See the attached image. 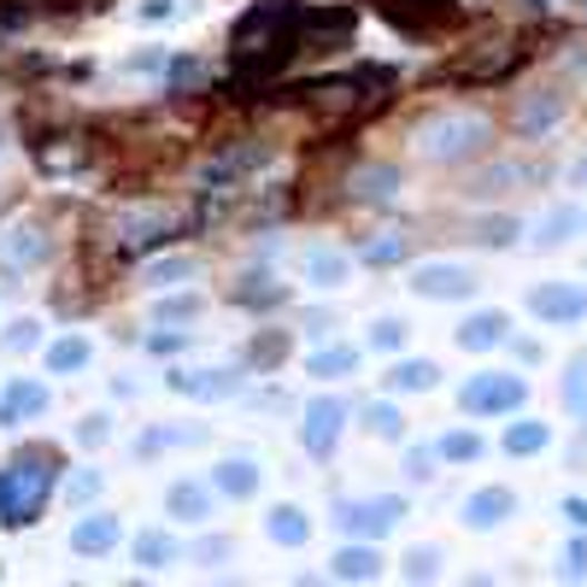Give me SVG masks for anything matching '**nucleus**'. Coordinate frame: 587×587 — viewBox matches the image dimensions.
Listing matches in <instances>:
<instances>
[{"mask_svg": "<svg viewBox=\"0 0 587 587\" xmlns=\"http://www.w3.org/2000/svg\"><path fill=\"white\" fill-rule=\"evenodd\" d=\"M195 259H188V253H171V259H153V265H147L141 270V282H153V288H171V282H188V277H195Z\"/></svg>", "mask_w": 587, "mask_h": 587, "instance_id": "36", "label": "nucleus"}, {"mask_svg": "<svg viewBox=\"0 0 587 587\" xmlns=\"http://www.w3.org/2000/svg\"><path fill=\"white\" fill-rule=\"evenodd\" d=\"M523 400H529V382L511 376V370H481L458 388V411H470V417H506Z\"/></svg>", "mask_w": 587, "mask_h": 587, "instance_id": "4", "label": "nucleus"}, {"mask_svg": "<svg viewBox=\"0 0 587 587\" xmlns=\"http://www.w3.org/2000/svg\"><path fill=\"white\" fill-rule=\"evenodd\" d=\"M306 277L318 288H341L347 282V253H335V247H311V253H306Z\"/></svg>", "mask_w": 587, "mask_h": 587, "instance_id": "31", "label": "nucleus"}, {"mask_svg": "<svg viewBox=\"0 0 587 587\" xmlns=\"http://www.w3.org/2000/svg\"><path fill=\"white\" fill-rule=\"evenodd\" d=\"M206 311V294H165L153 306V324H195Z\"/></svg>", "mask_w": 587, "mask_h": 587, "instance_id": "33", "label": "nucleus"}, {"mask_svg": "<svg viewBox=\"0 0 587 587\" xmlns=\"http://www.w3.org/2000/svg\"><path fill=\"white\" fill-rule=\"evenodd\" d=\"M564 406L587 411V365H570V376H564Z\"/></svg>", "mask_w": 587, "mask_h": 587, "instance_id": "46", "label": "nucleus"}, {"mask_svg": "<svg viewBox=\"0 0 587 587\" xmlns=\"http://www.w3.org/2000/svg\"><path fill=\"white\" fill-rule=\"evenodd\" d=\"M77 440H82V447H107V440H112V429H107V417H82V424H77Z\"/></svg>", "mask_w": 587, "mask_h": 587, "instance_id": "48", "label": "nucleus"}, {"mask_svg": "<svg viewBox=\"0 0 587 587\" xmlns=\"http://www.w3.org/2000/svg\"><path fill=\"white\" fill-rule=\"evenodd\" d=\"M165 388L182 400H236L241 394V370H165Z\"/></svg>", "mask_w": 587, "mask_h": 587, "instance_id": "12", "label": "nucleus"}, {"mask_svg": "<svg viewBox=\"0 0 587 587\" xmlns=\"http://www.w3.org/2000/svg\"><path fill=\"white\" fill-rule=\"evenodd\" d=\"M53 465L59 458L48 447H30L0 470V523H7V529H30L41 517V506L53 499V476H59Z\"/></svg>", "mask_w": 587, "mask_h": 587, "instance_id": "1", "label": "nucleus"}, {"mask_svg": "<svg viewBox=\"0 0 587 587\" xmlns=\"http://www.w3.org/2000/svg\"><path fill=\"white\" fill-rule=\"evenodd\" d=\"M411 294H424V300H470V294H476V270L452 265V259L411 265Z\"/></svg>", "mask_w": 587, "mask_h": 587, "instance_id": "8", "label": "nucleus"}, {"mask_svg": "<svg viewBox=\"0 0 587 587\" xmlns=\"http://www.w3.org/2000/svg\"><path fill=\"white\" fill-rule=\"evenodd\" d=\"M7 406H12V417H18V424H30V417H41V411L53 406V394L41 388V382H30V376H18V382L7 388Z\"/></svg>", "mask_w": 587, "mask_h": 587, "instance_id": "29", "label": "nucleus"}, {"mask_svg": "<svg viewBox=\"0 0 587 587\" xmlns=\"http://www.w3.org/2000/svg\"><path fill=\"white\" fill-rule=\"evenodd\" d=\"M547 440H553V429H547V424L523 417V424H511V429H506V452H511V458H529V452L547 447Z\"/></svg>", "mask_w": 587, "mask_h": 587, "instance_id": "34", "label": "nucleus"}, {"mask_svg": "<svg viewBox=\"0 0 587 587\" xmlns=\"http://www.w3.org/2000/svg\"><path fill=\"white\" fill-rule=\"evenodd\" d=\"M118 540H123V523L112 511H89V517L71 523V553L77 558H107V553H118Z\"/></svg>", "mask_w": 587, "mask_h": 587, "instance_id": "14", "label": "nucleus"}, {"mask_svg": "<svg viewBox=\"0 0 587 587\" xmlns=\"http://www.w3.org/2000/svg\"><path fill=\"white\" fill-rule=\"evenodd\" d=\"M89 359H94V347L82 341V335H59V341L48 347V370H53V376H77V370H89Z\"/></svg>", "mask_w": 587, "mask_h": 587, "instance_id": "28", "label": "nucleus"}, {"mask_svg": "<svg viewBox=\"0 0 587 587\" xmlns=\"http://www.w3.org/2000/svg\"><path fill=\"white\" fill-rule=\"evenodd\" d=\"M447 465H476L481 458V435H470V429H452V435H440V447H435Z\"/></svg>", "mask_w": 587, "mask_h": 587, "instance_id": "38", "label": "nucleus"}, {"mask_svg": "<svg viewBox=\"0 0 587 587\" xmlns=\"http://www.w3.org/2000/svg\"><path fill=\"white\" fill-rule=\"evenodd\" d=\"M130 558L141 564V570H171V564L182 558V547H177V535H165V529H141L130 540Z\"/></svg>", "mask_w": 587, "mask_h": 587, "instance_id": "23", "label": "nucleus"}, {"mask_svg": "<svg viewBox=\"0 0 587 587\" xmlns=\"http://www.w3.org/2000/svg\"><path fill=\"white\" fill-rule=\"evenodd\" d=\"M435 570H440V553H435V547H411V553L400 558V576H406V581H429Z\"/></svg>", "mask_w": 587, "mask_h": 587, "instance_id": "42", "label": "nucleus"}, {"mask_svg": "<svg viewBox=\"0 0 587 587\" xmlns=\"http://www.w3.org/2000/svg\"><path fill=\"white\" fill-rule=\"evenodd\" d=\"M265 535L270 540H277V547H306V540H311V517L300 511V506H270L265 511Z\"/></svg>", "mask_w": 587, "mask_h": 587, "instance_id": "24", "label": "nucleus"}, {"mask_svg": "<svg viewBox=\"0 0 587 587\" xmlns=\"http://www.w3.org/2000/svg\"><path fill=\"white\" fill-rule=\"evenodd\" d=\"M165 511L182 517V523H206L212 517V488H206V481H171V488H165Z\"/></svg>", "mask_w": 587, "mask_h": 587, "instance_id": "21", "label": "nucleus"}, {"mask_svg": "<svg viewBox=\"0 0 587 587\" xmlns=\"http://www.w3.org/2000/svg\"><path fill=\"white\" fill-rule=\"evenodd\" d=\"M564 107H570V100H564V89H535V94L511 112V130H517V136H547L553 123L564 118Z\"/></svg>", "mask_w": 587, "mask_h": 587, "instance_id": "17", "label": "nucleus"}, {"mask_svg": "<svg viewBox=\"0 0 587 587\" xmlns=\"http://www.w3.org/2000/svg\"><path fill=\"white\" fill-rule=\"evenodd\" d=\"M506 335H511L506 311H476V318L458 324V347L465 352H494V347H506Z\"/></svg>", "mask_w": 587, "mask_h": 587, "instance_id": "19", "label": "nucleus"}, {"mask_svg": "<svg viewBox=\"0 0 587 587\" xmlns=\"http://www.w3.org/2000/svg\"><path fill=\"white\" fill-rule=\"evenodd\" d=\"M417 153H424L429 165H465L476 153H488V141H494V123L488 118H476V112H435L417 123Z\"/></svg>", "mask_w": 587, "mask_h": 587, "instance_id": "2", "label": "nucleus"}, {"mask_svg": "<svg viewBox=\"0 0 587 587\" xmlns=\"http://www.w3.org/2000/svg\"><path fill=\"white\" fill-rule=\"evenodd\" d=\"M200 59H171V66H165V82H171V94H188V89H200Z\"/></svg>", "mask_w": 587, "mask_h": 587, "instance_id": "43", "label": "nucleus"}, {"mask_svg": "<svg viewBox=\"0 0 587 587\" xmlns=\"http://www.w3.org/2000/svg\"><path fill=\"white\" fill-rule=\"evenodd\" d=\"M329 576L335 581H376L382 576V553H376V540H352V547H341L335 564H329Z\"/></svg>", "mask_w": 587, "mask_h": 587, "instance_id": "20", "label": "nucleus"}, {"mask_svg": "<svg viewBox=\"0 0 587 587\" xmlns=\"http://www.w3.org/2000/svg\"><path fill=\"white\" fill-rule=\"evenodd\" d=\"M30 159H36V171H48V177H71V171H82V165L94 159V141L82 130L41 136V141H30Z\"/></svg>", "mask_w": 587, "mask_h": 587, "instance_id": "10", "label": "nucleus"}, {"mask_svg": "<svg viewBox=\"0 0 587 587\" xmlns=\"http://www.w3.org/2000/svg\"><path fill=\"white\" fill-rule=\"evenodd\" d=\"M147 347H153V352H182V347H188V335H182V329H177V335H153Z\"/></svg>", "mask_w": 587, "mask_h": 587, "instance_id": "50", "label": "nucleus"}, {"mask_svg": "<svg viewBox=\"0 0 587 587\" xmlns=\"http://www.w3.org/2000/svg\"><path fill=\"white\" fill-rule=\"evenodd\" d=\"M171 12H177V0H147V7H141L147 24H159V18H171Z\"/></svg>", "mask_w": 587, "mask_h": 587, "instance_id": "51", "label": "nucleus"}, {"mask_svg": "<svg viewBox=\"0 0 587 587\" xmlns=\"http://www.w3.org/2000/svg\"><path fill=\"white\" fill-rule=\"evenodd\" d=\"M48 253H53V241H48V229H41V223H18V229L0 236V259H7L12 270L48 265Z\"/></svg>", "mask_w": 587, "mask_h": 587, "instance_id": "18", "label": "nucleus"}, {"mask_svg": "<svg viewBox=\"0 0 587 587\" xmlns=\"http://www.w3.org/2000/svg\"><path fill=\"white\" fill-rule=\"evenodd\" d=\"M229 300H236V306H282L288 300V282L265 277V270H247V277L229 288Z\"/></svg>", "mask_w": 587, "mask_h": 587, "instance_id": "25", "label": "nucleus"}, {"mask_svg": "<svg viewBox=\"0 0 587 587\" xmlns=\"http://www.w3.org/2000/svg\"><path fill=\"white\" fill-rule=\"evenodd\" d=\"M564 570H570V576H581V570H587V547H581V540H576L570 553H564Z\"/></svg>", "mask_w": 587, "mask_h": 587, "instance_id": "52", "label": "nucleus"}, {"mask_svg": "<svg viewBox=\"0 0 587 587\" xmlns=\"http://www.w3.org/2000/svg\"><path fill=\"white\" fill-rule=\"evenodd\" d=\"M406 517V499L400 494H376V499H341L335 506V523L352 535V540H382L394 523Z\"/></svg>", "mask_w": 587, "mask_h": 587, "instance_id": "5", "label": "nucleus"}, {"mask_svg": "<svg viewBox=\"0 0 587 587\" xmlns=\"http://www.w3.org/2000/svg\"><path fill=\"white\" fill-rule=\"evenodd\" d=\"M529 311L540 324H581L587 318V288L581 282H540L529 294Z\"/></svg>", "mask_w": 587, "mask_h": 587, "instance_id": "13", "label": "nucleus"}, {"mask_svg": "<svg viewBox=\"0 0 587 587\" xmlns=\"http://www.w3.org/2000/svg\"><path fill=\"white\" fill-rule=\"evenodd\" d=\"M435 382H440V365L435 359H400V365L388 370V388L394 394H429Z\"/></svg>", "mask_w": 587, "mask_h": 587, "instance_id": "26", "label": "nucleus"}, {"mask_svg": "<svg viewBox=\"0 0 587 587\" xmlns=\"http://www.w3.org/2000/svg\"><path fill=\"white\" fill-rule=\"evenodd\" d=\"M576 182H581V188H587V159H581V165H576Z\"/></svg>", "mask_w": 587, "mask_h": 587, "instance_id": "55", "label": "nucleus"}, {"mask_svg": "<svg viewBox=\"0 0 587 587\" xmlns=\"http://www.w3.org/2000/svg\"><path fill=\"white\" fill-rule=\"evenodd\" d=\"M159 66H165L159 53H136V59H130V71H159Z\"/></svg>", "mask_w": 587, "mask_h": 587, "instance_id": "54", "label": "nucleus"}, {"mask_svg": "<svg viewBox=\"0 0 587 587\" xmlns=\"http://www.w3.org/2000/svg\"><path fill=\"white\" fill-rule=\"evenodd\" d=\"M352 24H359V12L352 7H318V12H306L300 18V53H335V48H347L352 41Z\"/></svg>", "mask_w": 587, "mask_h": 587, "instance_id": "11", "label": "nucleus"}, {"mask_svg": "<svg viewBox=\"0 0 587 587\" xmlns=\"http://www.w3.org/2000/svg\"><path fill=\"white\" fill-rule=\"evenodd\" d=\"M394 195H400V165L370 159V165H359V171L347 177V200H359V206H388Z\"/></svg>", "mask_w": 587, "mask_h": 587, "instance_id": "15", "label": "nucleus"}, {"mask_svg": "<svg viewBox=\"0 0 587 587\" xmlns=\"http://www.w3.org/2000/svg\"><path fill=\"white\" fill-rule=\"evenodd\" d=\"M564 517H570L576 529H587V499H564Z\"/></svg>", "mask_w": 587, "mask_h": 587, "instance_id": "53", "label": "nucleus"}, {"mask_svg": "<svg viewBox=\"0 0 587 587\" xmlns=\"http://www.w3.org/2000/svg\"><path fill=\"white\" fill-rule=\"evenodd\" d=\"M529 177H535L529 165H494V171H481V177H476L470 195H499V188H517V182H529Z\"/></svg>", "mask_w": 587, "mask_h": 587, "instance_id": "39", "label": "nucleus"}, {"mask_svg": "<svg viewBox=\"0 0 587 587\" xmlns=\"http://www.w3.org/2000/svg\"><path fill=\"white\" fill-rule=\"evenodd\" d=\"M406 253H411V236H400V229H382V236L359 241V259H365L370 270H388V265H400Z\"/></svg>", "mask_w": 587, "mask_h": 587, "instance_id": "27", "label": "nucleus"}, {"mask_svg": "<svg viewBox=\"0 0 587 587\" xmlns=\"http://www.w3.org/2000/svg\"><path fill=\"white\" fill-rule=\"evenodd\" d=\"M288 347H294L288 329H259L253 347H247V365H253V370H277V365L288 359Z\"/></svg>", "mask_w": 587, "mask_h": 587, "instance_id": "30", "label": "nucleus"}, {"mask_svg": "<svg viewBox=\"0 0 587 587\" xmlns=\"http://www.w3.org/2000/svg\"><path fill=\"white\" fill-rule=\"evenodd\" d=\"M206 429H147L136 440V452H159V447H200Z\"/></svg>", "mask_w": 587, "mask_h": 587, "instance_id": "40", "label": "nucleus"}, {"mask_svg": "<svg viewBox=\"0 0 587 587\" xmlns=\"http://www.w3.org/2000/svg\"><path fill=\"white\" fill-rule=\"evenodd\" d=\"M370 347H376V352H400V347H406V324H400V318H376V324H370Z\"/></svg>", "mask_w": 587, "mask_h": 587, "instance_id": "44", "label": "nucleus"}, {"mask_svg": "<svg viewBox=\"0 0 587 587\" xmlns=\"http://www.w3.org/2000/svg\"><path fill=\"white\" fill-rule=\"evenodd\" d=\"M523 59H529V48H517V41H488V48L452 59L440 77H447V82H506Z\"/></svg>", "mask_w": 587, "mask_h": 587, "instance_id": "6", "label": "nucleus"}, {"mask_svg": "<svg viewBox=\"0 0 587 587\" xmlns=\"http://www.w3.org/2000/svg\"><path fill=\"white\" fill-rule=\"evenodd\" d=\"M212 494H223V499H253L259 494V465H253V458H223V465L212 470Z\"/></svg>", "mask_w": 587, "mask_h": 587, "instance_id": "22", "label": "nucleus"}, {"mask_svg": "<svg viewBox=\"0 0 587 587\" xmlns=\"http://www.w3.org/2000/svg\"><path fill=\"white\" fill-rule=\"evenodd\" d=\"M576 223H581V212L576 206H558V212H547L540 218V236H535V247H564L576 236Z\"/></svg>", "mask_w": 587, "mask_h": 587, "instance_id": "35", "label": "nucleus"}, {"mask_svg": "<svg viewBox=\"0 0 587 587\" xmlns=\"http://www.w3.org/2000/svg\"><path fill=\"white\" fill-rule=\"evenodd\" d=\"M365 429H370L376 440H400V435H406V417H400V406L370 400V406H365Z\"/></svg>", "mask_w": 587, "mask_h": 587, "instance_id": "37", "label": "nucleus"}, {"mask_svg": "<svg viewBox=\"0 0 587 587\" xmlns=\"http://www.w3.org/2000/svg\"><path fill=\"white\" fill-rule=\"evenodd\" d=\"M277 159V147L270 141H229V147H218L212 159L200 165V195H218V188H236L241 177H253V171H265V165Z\"/></svg>", "mask_w": 587, "mask_h": 587, "instance_id": "3", "label": "nucleus"}, {"mask_svg": "<svg viewBox=\"0 0 587 587\" xmlns=\"http://www.w3.org/2000/svg\"><path fill=\"white\" fill-rule=\"evenodd\" d=\"M0 347H7L12 359H18V352H36V347H41V324H36V318H18L7 335H0Z\"/></svg>", "mask_w": 587, "mask_h": 587, "instance_id": "41", "label": "nucleus"}, {"mask_svg": "<svg viewBox=\"0 0 587 587\" xmlns=\"http://www.w3.org/2000/svg\"><path fill=\"white\" fill-rule=\"evenodd\" d=\"M94 494H100V476H94V470H77V476L66 481V499H71V506H77V511H82V506H89V499H94Z\"/></svg>", "mask_w": 587, "mask_h": 587, "instance_id": "45", "label": "nucleus"}, {"mask_svg": "<svg viewBox=\"0 0 587 587\" xmlns=\"http://www.w3.org/2000/svg\"><path fill=\"white\" fill-rule=\"evenodd\" d=\"M182 218L177 212H123L118 218V253H153V247L177 241Z\"/></svg>", "mask_w": 587, "mask_h": 587, "instance_id": "9", "label": "nucleus"}, {"mask_svg": "<svg viewBox=\"0 0 587 587\" xmlns=\"http://www.w3.org/2000/svg\"><path fill=\"white\" fill-rule=\"evenodd\" d=\"M311 376H324V382H335V376H352L359 370V347H324V352H311L306 359Z\"/></svg>", "mask_w": 587, "mask_h": 587, "instance_id": "32", "label": "nucleus"}, {"mask_svg": "<svg viewBox=\"0 0 587 587\" xmlns=\"http://www.w3.org/2000/svg\"><path fill=\"white\" fill-rule=\"evenodd\" d=\"M458 517H465V529L488 535V529H499L506 517H517V494H511V488H476Z\"/></svg>", "mask_w": 587, "mask_h": 587, "instance_id": "16", "label": "nucleus"}, {"mask_svg": "<svg viewBox=\"0 0 587 587\" xmlns=\"http://www.w3.org/2000/svg\"><path fill=\"white\" fill-rule=\"evenodd\" d=\"M435 458H440L435 447H411V452H406V476H411V481H435Z\"/></svg>", "mask_w": 587, "mask_h": 587, "instance_id": "47", "label": "nucleus"}, {"mask_svg": "<svg viewBox=\"0 0 587 587\" xmlns=\"http://www.w3.org/2000/svg\"><path fill=\"white\" fill-rule=\"evenodd\" d=\"M195 558H206V564H229V558H236V540H229V535H212V540H200V547H195Z\"/></svg>", "mask_w": 587, "mask_h": 587, "instance_id": "49", "label": "nucleus"}, {"mask_svg": "<svg viewBox=\"0 0 587 587\" xmlns=\"http://www.w3.org/2000/svg\"><path fill=\"white\" fill-rule=\"evenodd\" d=\"M341 429H347V400H311L306 411H300V447H306V458H329L335 447H341Z\"/></svg>", "mask_w": 587, "mask_h": 587, "instance_id": "7", "label": "nucleus"}]
</instances>
